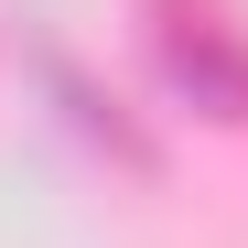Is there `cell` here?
<instances>
[{
	"label": "cell",
	"instance_id": "obj_1",
	"mask_svg": "<svg viewBox=\"0 0 248 248\" xmlns=\"http://www.w3.org/2000/svg\"><path fill=\"white\" fill-rule=\"evenodd\" d=\"M162 54H173V76H184L216 119H248V54L227 44L216 22H173V32H162Z\"/></svg>",
	"mask_w": 248,
	"mask_h": 248
}]
</instances>
